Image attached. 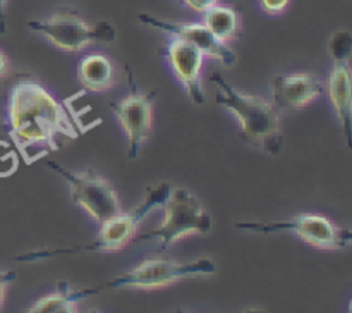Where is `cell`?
Segmentation results:
<instances>
[{
	"label": "cell",
	"instance_id": "5",
	"mask_svg": "<svg viewBox=\"0 0 352 313\" xmlns=\"http://www.w3.org/2000/svg\"><path fill=\"white\" fill-rule=\"evenodd\" d=\"M30 30L43 34L58 50L78 54L96 41L116 40V28L105 21L89 24L72 10H58L43 21H30Z\"/></svg>",
	"mask_w": 352,
	"mask_h": 313
},
{
	"label": "cell",
	"instance_id": "18",
	"mask_svg": "<svg viewBox=\"0 0 352 313\" xmlns=\"http://www.w3.org/2000/svg\"><path fill=\"white\" fill-rule=\"evenodd\" d=\"M19 167V157L14 151L12 144L0 140V177L12 175Z\"/></svg>",
	"mask_w": 352,
	"mask_h": 313
},
{
	"label": "cell",
	"instance_id": "3",
	"mask_svg": "<svg viewBox=\"0 0 352 313\" xmlns=\"http://www.w3.org/2000/svg\"><path fill=\"white\" fill-rule=\"evenodd\" d=\"M170 184L168 182H160L157 186H150L146 191V198L140 203L131 212L113 215L110 219L103 220L100 233L96 239L89 244H82V246L74 248H60V250H40V251H30L26 255H19L16 258L17 261H36L43 260V258H54L58 255H69V253H82V251H119L126 248L127 244L133 241L136 236V230L140 227L141 220L144 217L150 215L155 208L164 205L167 199L168 193H170Z\"/></svg>",
	"mask_w": 352,
	"mask_h": 313
},
{
	"label": "cell",
	"instance_id": "23",
	"mask_svg": "<svg viewBox=\"0 0 352 313\" xmlns=\"http://www.w3.org/2000/svg\"><path fill=\"white\" fill-rule=\"evenodd\" d=\"M9 0H0V33H6V14Z\"/></svg>",
	"mask_w": 352,
	"mask_h": 313
},
{
	"label": "cell",
	"instance_id": "16",
	"mask_svg": "<svg viewBox=\"0 0 352 313\" xmlns=\"http://www.w3.org/2000/svg\"><path fill=\"white\" fill-rule=\"evenodd\" d=\"M205 24L215 38L223 43L236 40L241 34L239 14L229 6H213L205 12Z\"/></svg>",
	"mask_w": 352,
	"mask_h": 313
},
{
	"label": "cell",
	"instance_id": "9",
	"mask_svg": "<svg viewBox=\"0 0 352 313\" xmlns=\"http://www.w3.org/2000/svg\"><path fill=\"white\" fill-rule=\"evenodd\" d=\"M110 109L127 136V155L129 158H136L153 131V95L131 89L119 102H113Z\"/></svg>",
	"mask_w": 352,
	"mask_h": 313
},
{
	"label": "cell",
	"instance_id": "22",
	"mask_svg": "<svg viewBox=\"0 0 352 313\" xmlns=\"http://www.w3.org/2000/svg\"><path fill=\"white\" fill-rule=\"evenodd\" d=\"M10 74V61L3 50H0V79L7 78Z\"/></svg>",
	"mask_w": 352,
	"mask_h": 313
},
{
	"label": "cell",
	"instance_id": "12",
	"mask_svg": "<svg viewBox=\"0 0 352 313\" xmlns=\"http://www.w3.org/2000/svg\"><path fill=\"white\" fill-rule=\"evenodd\" d=\"M325 93V83L315 72H292L272 79V103L277 110H298Z\"/></svg>",
	"mask_w": 352,
	"mask_h": 313
},
{
	"label": "cell",
	"instance_id": "11",
	"mask_svg": "<svg viewBox=\"0 0 352 313\" xmlns=\"http://www.w3.org/2000/svg\"><path fill=\"white\" fill-rule=\"evenodd\" d=\"M167 61L175 78L179 79L182 88L189 95V98L196 105H203L206 102V95L201 83L205 54L189 41L181 40V38H172L167 47Z\"/></svg>",
	"mask_w": 352,
	"mask_h": 313
},
{
	"label": "cell",
	"instance_id": "20",
	"mask_svg": "<svg viewBox=\"0 0 352 313\" xmlns=\"http://www.w3.org/2000/svg\"><path fill=\"white\" fill-rule=\"evenodd\" d=\"M16 279V272L14 270H0V312H2L3 301H6V291L7 285Z\"/></svg>",
	"mask_w": 352,
	"mask_h": 313
},
{
	"label": "cell",
	"instance_id": "1",
	"mask_svg": "<svg viewBox=\"0 0 352 313\" xmlns=\"http://www.w3.org/2000/svg\"><path fill=\"white\" fill-rule=\"evenodd\" d=\"M7 122L9 136L26 164H33L50 150H58V134L65 138L79 136L64 103L33 79H19L10 88Z\"/></svg>",
	"mask_w": 352,
	"mask_h": 313
},
{
	"label": "cell",
	"instance_id": "7",
	"mask_svg": "<svg viewBox=\"0 0 352 313\" xmlns=\"http://www.w3.org/2000/svg\"><path fill=\"white\" fill-rule=\"evenodd\" d=\"M239 229L254 230V233H278V230H291L301 241L318 250H346L352 244V233L346 227L333 224L320 213H299L287 220L278 222H241Z\"/></svg>",
	"mask_w": 352,
	"mask_h": 313
},
{
	"label": "cell",
	"instance_id": "14",
	"mask_svg": "<svg viewBox=\"0 0 352 313\" xmlns=\"http://www.w3.org/2000/svg\"><path fill=\"white\" fill-rule=\"evenodd\" d=\"M79 83L89 93H102L117 83L112 61L103 54H88L79 62Z\"/></svg>",
	"mask_w": 352,
	"mask_h": 313
},
{
	"label": "cell",
	"instance_id": "13",
	"mask_svg": "<svg viewBox=\"0 0 352 313\" xmlns=\"http://www.w3.org/2000/svg\"><path fill=\"white\" fill-rule=\"evenodd\" d=\"M325 91L329 93L330 103L342 124L346 140L351 144V117H352V96H351V65L349 61H332V69L327 78Z\"/></svg>",
	"mask_w": 352,
	"mask_h": 313
},
{
	"label": "cell",
	"instance_id": "6",
	"mask_svg": "<svg viewBox=\"0 0 352 313\" xmlns=\"http://www.w3.org/2000/svg\"><path fill=\"white\" fill-rule=\"evenodd\" d=\"M217 272L215 263L210 258H198L195 261L181 263V261L164 260V258H150L131 270L117 275L103 285L105 288H129L141 291H155L167 288L174 282H181L191 275H212Z\"/></svg>",
	"mask_w": 352,
	"mask_h": 313
},
{
	"label": "cell",
	"instance_id": "15",
	"mask_svg": "<svg viewBox=\"0 0 352 313\" xmlns=\"http://www.w3.org/2000/svg\"><path fill=\"white\" fill-rule=\"evenodd\" d=\"M103 288L93 289H72L67 282H58L57 291L54 294L43 296L38 299L31 308H28L30 313H74L78 312L76 305L86 296L96 294Z\"/></svg>",
	"mask_w": 352,
	"mask_h": 313
},
{
	"label": "cell",
	"instance_id": "17",
	"mask_svg": "<svg viewBox=\"0 0 352 313\" xmlns=\"http://www.w3.org/2000/svg\"><path fill=\"white\" fill-rule=\"evenodd\" d=\"M329 54L332 61H349L352 54V36L349 31H333L329 38Z\"/></svg>",
	"mask_w": 352,
	"mask_h": 313
},
{
	"label": "cell",
	"instance_id": "4",
	"mask_svg": "<svg viewBox=\"0 0 352 313\" xmlns=\"http://www.w3.org/2000/svg\"><path fill=\"white\" fill-rule=\"evenodd\" d=\"M164 220L160 227L143 234L140 239H158L160 250H167L192 234L212 233V217L198 199V196L184 188L170 189L164 202Z\"/></svg>",
	"mask_w": 352,
	"mask_h": 313
},
{
	"label": "cell",
	"instance_id": "21",
	"mask_svg": "<svg viewBox=\"0 0 352 313\" xmlns=\"http://www.w3.org/2000/svg\"><path fill=\"white\" fill-rule=\"evenodd\" d=\"M184 6H188L189 9H192L195 12H203L205 14L206 10L212 9L213 6L219 3V0H182Z\"/></svg>",
	"mask_w": 352,
	"mask_h": 313
},
{
	"label": "cell",
	"instance_id": "19",
	"mask_svg": "<svg viewBox=\"0 0 352 313\" xmlns=\"http://www.w3.org/2000/svg\"><path fill=\"white\" fill-rule=\"evenodd\" d=\"M291 0H260L261 9L270 16H280L287 10Z\"/></svg>",
	"mask_w": 352,
	"mask_h": 313
},
{
	"label": "cell",
	"instance_id": "2",
	"mask_svg": "<svg viewBox=\"0 0 352 313\" xmlns=\"http://www.w3.org/2000/svg\"><path fill=\"white\" fill-rule=\"evenodd\" d=\"M210 81L215 83L219 88L215 102L234 114L244 140L254 147H260L267 153H278L284 144V136L278 110L274 103L263 96L239 91L220 72H213Z\"/></svg>",
	"mask_w": 352,
	"mask_h": 313
},
{
	"label": "cell",
	"instance_id": "10",
	"mask_svg": "<svg viewBox=\"0 0 352 313\" xmlns=\"http://www.w3.org/2000/svg\"><path fill=\"white\" fill-rule=\"evenodd\" d=\"M138 19L146 26L160 30L164 33L170 34L172 38H181V40L189 41L205 55L217 58L227 67H232L237 62V55L229 48V45L220 41L212 34V31L201 23H177V21H165L160 17L150 16V14H140Z\"/></svg>",
	"mask_w": 352,
	"mask_h": 313
},
{
	"label": "cell",
	"instance_id": "8",
	"mask_svg": "<svg viewBox=\"0 0 352 313\" xmlns=\"http://www.w3.org/2000/svg\"><path fill=\"white\" fill-rule=\"evenodd\" d=\"M47 165L67 182L72 202L96 222L102 224L122 212L119 195L103 175L93 171H67L57 162H48Z\"/></svg>",
	"mask_w": 352,
	"mask_h": 313
}]
</instances>
